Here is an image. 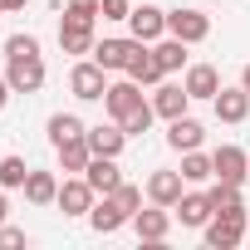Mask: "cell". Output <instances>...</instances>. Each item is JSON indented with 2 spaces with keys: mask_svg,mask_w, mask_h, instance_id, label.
I'll use <instances>...</instances> for the list:
<instances>
[{
  "mask_svg": "<svg viewBox=\"0 0 250 250\" xmlns=\"http://www.w3.org/2000/svg\"><path fill=\"white\" fill-rule=\"evenodd\" d=\"M69 93H74L79 103H98V98L108 93V69H103L98 59H79V64L69 69Z\"/></svg>",
  "mask_w": 250,
  "mask_h": 250,
  "instance_id": "cell-1",
  "label": "cell"
},
{
  "mask_svg": "<svg viewBox=\"0 0 250 250\" xmlns=\"http://www.w3.org/2000/svg\"><path fill=\"white\" fill-rule=\"evenodd\" d=\"M245 226H250L245 211H216V216L206 221V245H211V250H235V245L245 240Z\"/></svg>",
  "mask_w": 250,
  "mask_h": 250,
  "instance_id": "cell-2",
  "label": "cell"
},
{
  "mask_svg": "<svg viewBox=\"0 0 250 250\" xmlns=\"http://www.w3.org/2000/svg\"><path fill=\"white\" fill-rule=\"evenodd\" d=\"M5 79H10L15 93H40L44 88V54H10Z\"/></svg>",
  "mask_w": 250,
  "mask_h": 250,
  "instance_id": "cell-3",
  "label": "cell"
},
{
  "mask_svg": "<svg viewBox=\"0 0 250 250\" xmlns=\"http://www.w3.org/2000/svg\"><path fill=\"white\" fill-rule=\"evenodd\" d=\"M128 30H133V40L157 44V40L167 35V10H157L152 0H138V5H133V15H128Z\"/></svg>",
  "mask_w": 250,
  "mask_h": 250,
  "instance_id": "cell-4",
  "label": "cell"
},
{
  "mask_svg": "<svg viewBox=\"0 0 250 250\" xmlns=\"http://www.w3.org/2000/svg\"><path fill=\"white\" fill-rule=\"evenodd\" d=\"M123 74H128V79H138L143 88H157L162 79H167V69H162V59H157V49L152 44H133V54H128V69H123Z\"/></svg>",
  "mask_w": 250,
  "mask_h": 250,
  "instance_id": "cell-5",
  "label": "cell"
},
{
  "mask_svg": "<svg viewBox=\"0 0 250 250\" xmlns=\"http://www.w3.org/2000/svg\"><path fill=\"white\" fill-rule=\"evenodd\" d=\"M98 20H79V15H64L59 20V49L64 54H93V44H98V30H93Z\"/></svg>",
  "mask_w": 250,
  "mask_h": 250,
  "instance_id": "cell-6",
  "label": "cell"
},
{
  "mask_svg": "<svg viewBox=\"0 0 250 250\" xmlns=\"http://www.w3.org/2000/svg\"><path fill=\"white\" fill-rule=\"evenodd\" d=\"M93 201H98V191L88 187V177H64V182H59V201H54V206H59L64 216H83V221H88Z\"/></svg>",
  "mask_w": 250,
  "mask_h": 250,
  "instance_id": "cell-7",
  "label": "cell"
},
{
  "mask_svg": "<svg viewBox=\"0 0 250 250\" xmlns=\"http://www.w3.org/2000/svg\"><path fill=\"white\" fill-rule=\"evenodd\" d=\"M211 167H216V182H245L250 177V152L245 147H235V143H221L216 152H211Z\"/></svg>",
  "mask_w": 250,
  "mask_h": 250,
  "instance_id": "cell-8",
  "label": "cell"
},
{
  "mask_svg": "<svg viewBox=\"0 0 250 250\" xmlns=\"http://www.w3.org/2000/svg\"><path fill=\"white\" fill-rule=\"evenodd\" d=\"M138 103H143V83H138V79H128V74H123L118 83H108V93H103V108H108V118H113V123H123Z\"/></svg>",
  "mask_w": 250,
  "mask_h": 250,
  "instance_id": "cell-9",
  "label": "cell"
},
{
  "mask_svg": "<svg viewBox=\"0 0 250 250\" xmlns=\"http://www.w3.org/2000/svg\"><path fill=\"white\" fill-rule=\"evenodd\" d=\"M167 35H177V40H187V44H201L206 35H211V15H201V10H167Z\"/></svg>",
  "mask_w": 250,
  "mask_h": 250,
  "instance_id": "cell-10",
  "label": "cell"
},
{
  "mask_svg": "<svg viewBox=\"0 0 250 250\" xmlns=\"http://www.w3.org/2000/svg\"><path fill=\"white\" fill-rule=\"evenodd\" d=\"M133 230H138V240H147V245H162L167 235H172V206H147V211H138L133 216Z\"/></svg>",
  "mask_w": 250,
  "mask_h": 250,
  "instance_id": "cell-11",
  "label": "cell"
},
{
  "mask_svg": "<svg viewBox=\"0 0 250 250\" xmlns=\"http://www.w3.org/2000/svg\"><path fill=\"white\" fill-rule=\"evenodd\" d=\"M88 226H93L98 235H113V230H123V226H133V216L118 206V196H98L93 211H88Z\"/></svg>",
  "mask_w": 250,
  "mask_h": 250,
  "instance_id": "cell-12",
  "label": "cell"
},
{
  "mask_svg": "<svg viewBox=\"0 0 250 250\" xmlns=\"http://www.w3.org/2000/svg\"><path fill=\"white\" fill-rule=\"evenodd\" d=\"M182 191H187V177H182V172L157 167V172L147 177V201H157V206H177V201H182Z\"/></svg>",
  "mask_w": 250,
  "mask_h": 250,
  "instance_id": "cell-13",
  "label": "cell"
},
{
  "mask_svg": "<svg viewBox=\"0 0 250 250\" xmlns=\"http://www.w3.org/2000/svg\"><path fill=\"white\" fill-rule=\"evenodd\" d=\"M172 211H177V221H182V226H191V230H206V221L216 216V206H211V196H206V191H182V201H177Z\"/></svg>",
  "mask_w": 250,
  "mask_h": 250,
  "instance_id": "cell-14",
  "label": "cell"
},
{
  "mask_svg": "<svg viewBox=\"0 0 250 250\" xmlns=\"http://www.w3.org/2000/svg\"><path fill=\"white\" fill-rule=\"evenodd\" d=\"M201 138H206V128H201L191 113H182V118H172V123H167V147H172V152H196V147H201Z\"/></svg>",
  "mask_w": 250,
  "mask_h": 250,
  "instance_id": "cell-15",
  "label": "cell"
},
{
  "mask_svg": "<svg viewBox=\"0 0 250 250\" xmlns=\"http://www.w3.org/2000/svg\"><path fill=\"white\" fill-rule=\"evenodd\" d=\"M211 108H216V118H221V123H230V128H235V123H245V118H250V93H245V88H226V83H221V93L211 98Z\"/></svg>",
  "mask_w": 250,
  "mask_h": 250,
  "instance_id": "cell-16",
  "label": "cell"
},
{
  "mask_svg": "<svg viewBox=\"0 0 250 250\" xmlns=\"http://www.w3.org/2000/svg\"><path fill=\"white\" fill-rule=\"evenodd\" d=\"M83 138H88L93 157H118L123 147H128V133H123V123H98V128H88Z\"/></svg>",
  "mask_w": 250,
  "mask_h": 250,
  "instance_id": "cell-17",
  "label": "cell"
},
{
  "mask_svg": "<svg viewBox=\"0 0 250 250\" xmlns=\"http://www.w3.org/2000/svg\"><path fill=\"white\" fill-rule=\"evenodd\" d=\"M152 108H157V118H182L187 108H191V93H187V83H157V93H152Z\"/></svg>",
  "mask_w": 250,
  "mask_h": 250,
  "instance_id": "cell-18",
  "label": "cell"
},
{
  "mask_svg": "<svg viewBox=\"0 0 250 250\" xmlns=\"http://www.w3.org/2000/svg\"><path fill=\"white\" fill-rule=\"evenodd\" d=\"M83 177H88V187H93L98 196H113V191L123 187V172H118V157H93V162L83 167Z\"/></svg>",
  "mask_w": 250,
  "mask_h": 250,
  "instance_id": "cell-19",
  "label": "cell"
},
{
  "mask_svg": "<svg viewBox=\"0 0 250 250\" xmlns=\"http://www.w3.org/2000/svg\"><path fill=\"white\" fill-rule=\"evenodd\" d=\"M133 44H138L133 35H128V40H98L88 59H98L108 74H123V69H128V54H133Z\"/></svg>",
  "mask_w": 250,
  "mask_h": 250,
  "instance_id": "cell-20",
  "label": "cell"
},
{
  "mask_svg": "<svg viewBox=\"0 0 250 250\" xmlns=\"http://www.w3.org/2000/svg\"><path fill=\"white\" fill-rule=\"evenodd\" d=\"M187 93L191 98H216L221 93V74H216V64H187Z\"/></svg>",
  "mask_w": 250,
  "mask_h": 250,
  "instance_id": "cell-21",
  "label": "cell"
},
{
  "mask_svg": "<svg viewBox=\"0 0 250 250\" xmlns=\"http://www.w3.org/2000/svg\"><path fill=\"white\" fill-rule=\"evenodd\" d=\"M25 201H30V206H54V201H59V177L30 167V177H25Z\"/></svg>",
  "mask_w": 250,
  "mask_h": 250,
  "instance_id": "cell-22",
  "label": "cell"
},
{
  "mask_svg": "<svg viewBox=\"0 0 250 250\" xmlns=\"http://www.w3.org/2000/svg\"><path fill=\"white\" fill-rule=\"evenodd\" d=\"M54 152H59V167H64L69 177H83V167L93 162V147H88V138H69V143H59Z\"/></svg>",
  "mask_w": 250,
  "mask_h": 250,
  "instance_id": "cell-23",
  "label": "cell"
},
{
  "mask_svg": "<svg viewBox=\"0 0 250 250\" xmlns=\"http://www.w3.org/2000/svg\"><path fill=\"white\" fill-rule=\"evenodd\" d=\"M152 49H157V59H162V69H167V74L187 69V49H191L187 40H177V35H162V40H157Z\"/></svg>",
  "mask_w": 250,
  "mask_h": 250,
  "instance_id": "cell-24",
  "label": "cell"
},
{
  "mask_svg": "<svg viewBox=\"0 0 250 250\" xmlns=\"http://www.w3.org/2000/svg\"><path fill=\"white\" fill-rule=\"evenodd\" d=\"M88 133V123L79 118V113H54L49 118V143L59 147V143H69V138H83Z\"/></svg>",
  "mask_w": 250,
  "mask_h": 250,
  "instance_id": "cell-25",
  "label": "cell"
},
{
  "mask_svg": "<svg viewBox=\"0 0 250 250\" xmlns=\"http://www.w3.org/2000/svg\"><path fill=\"white\" fill-rule=\"evenodd\" d=\"M177 172H182L191 187H201V182H211V177H216V167H211V157H206L201 147H196V152H182V167H177Z\"/></svg>",
  "mask_w": 250,
  "mask_h": 250,
  "instance_id": "cell-26",
  "label": "cell"
},
{
  "mask_svg": "<svg viewBox=\"0 0 250 250\" xmlns=\"http://www.w3.org/2000/svg\"><path fill=\"white\" fill-rule=\"evenodd\" d=\"M152 123H157V108H152V98H143V103H138L128 118H123V133H128V138H143Z\"/></svg>",
  "mask_w": 250,
  "mask_h": 250,
  "instance_id": "cell-27",
  "label": "cell"
},
{
  "mask_svg": "<svg viewBox=\"0 0 250 250\" xmlns=\"http://www.w3.org/2000/svg\"><path fill=\"white\" fill-rule=\"evenodd\" d=\"M206 196H211V206H216V211H245V196H240V187H235V182H216Z\"/></svg>",
  "mask_w": 250,
  "mask_h": 250,
  "instance_id": "cell-28",
  "label": "cell"
},
{
  "mask_svg": "<svg viewBox=\"0 0 250 250\" xmlns=\"http://www.w3.org/2000/svg\"><path fill=\"white\" fill-rule=\"evenodd\" d=\"M25 177H30L25 157H0V187L5 191H25Z\"/></svg>",
  "mask_w": 250,
  "mask_h": 250,
  "instance_id": "cell-29",
  "label": "cell"
},
{
  "mask_svg": "<svg viewBox=\"0 0 250 250\" xmlns=\"http://www.w3.org/2000/svg\"><path fill=\"white\" fill-rule=\"evenodd\" d=\"M113 196H118V206L128 211V216H138V211H143V187H133V182H123Z\"/></svg>",
  "mask_w": 250,
  "mask_h": 250,
  "instance_id": "cell-30",
  "label": "cell"
},
{
  "mask_svg": "<svg viewBox=\"0 0 250 250\" xmlns=\"http://www.w3.org/2000/svg\"><path fill=\"white\" fill-rule=\"evenodd\" d=\"M133 5H138V0H98L103 20H128V15H133Z\"/></svg>",
  "mask_w": 250,
  "mask_h": 250,
  "instance_id": "cell-31",
  "label": "cell"
},
{
  "mask_svg": "<svg viewBox=\"0 0 250 250\" xmlns=\"http://www.w3.org/2000/svg\"><path fill=\"white\" fill-rule=\"evenodd\" d=\"M10 54H40V40H35V35H10V40H5V59H10Z\"/></svg>",
  "mask_w": 250,
  "mask_h": 250,
  "instance_id": "cell-32",
  "label": "cell"
},
{
  "mask_svg": "<svg viewBox=\"0 0 250 250\" xmlns=\"http://www.w3.org/2000/svg\"><path fill=\"white\" fill-rule=\"evenodd\" d=\"M20 245H30V235H25L20 226H5V221H0V250H20Z\"/></svg>",
  "mask_w": 250,
  "mask_h": 250,
  "instance_id": "cell-33",
  "label": "cell"
},
{
  "mask_svg": "<svg viewBox=\"0 0 250 250\" xmlns=\"http://www.w3.org/2000/svg\"><path fill=\"white\" fill-rule=\"evenodd\" d=\"M64 15H79V20H98L103 10H98V0H69V5H64Z\"/></svg>",
  "mask_w": 250,
  "mask_h": 250,
  "instance_id": "cell-34",
  "label": "cell"
},
{
  "mask_svg": "<svg viewBox=\"0 0 250 250\" xmlns=\"http://www.w3.org/2000/svg\"><path fill=\"white\" fill-rule=\"evenodd\" d=\"M10 93H15V88H10V79H5V74H0V113H5V108H10Z\"/></svg>",
  "mask_w": 250,
  "mask_h": 250,
  "instance_id": "cell-35",
  "label": "cell"
},
{
  "mask_svg": "<svg viewBox=\"0 0 250 250\" xmlns=\"http://www.w3.org/2000/svg\"><path fill=\"white\" fill-rule=\"evenodd\" d=\"M30 0H0V15H15V10H25Z\"/></svg>",
  "mask_w": 250,
  "mask_h": 250,
  "instance_id": "cell-36",
  "label": "cell"
},
{
  "mask_svg": "<svg viewBox=\"0 0 250 250\" xmlns=\"http://www.w3.org/2000/svg\"><path fill=\"white\" fill-rule=\"evenodd\" d=\"M10 216V201H5V187H0V221H5Z\"/></svg>",
  "mask_w": 250,
  "mask_h": 250,
  "instance_id": "cell-37",
  "label": "cell"
},
{
  "mask_svg": "<svg viewBox=\"0 0 250 250\" xmlns=\"http://www.w3.org/2000/svg\"><path fill=\"white\" fill-rule=\"evenodd\" d=\"M240 88H245V93H250V64H245V69H240Z\"/></svg>",
  "mask_w": 250,
  "mask_h": 250,
  "instance_id": "cell-38",
  "label": "cell"
},
{
  "mask_svg": "<svg viewBox=\"0 0 250 250\" xmlns=\"http://www.w3.org/2000/svg\"><path fill=\"white\" fill-rule=\"evenodd\" d=\"M245 240H250V226H245Z\"/></svg>",
  "mask_w": 250,
  "mask_h": 250,
  "instance_id": "cell-39",
  "label": "cell"
}]
</instances>
